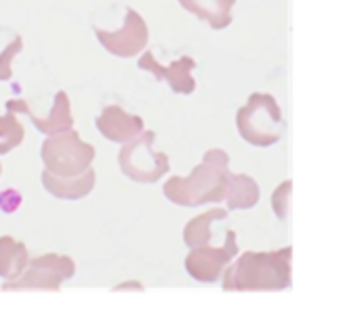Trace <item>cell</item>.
Segmentation results:
<instances>
[{"mask_svg":"<svg viewBox=\"0 0 355 317\" xmlns=\"http://www.w3.org/2000/svg\"><path fill=\"white\" fill-rule=\"evenodd\" d=\"M230 156L224 148H209L203 161L193 172L182 176H171L163 184V194L178 207H201L207 203L226 201L230 186Z\"/></svg>","mask_w":355,"mask_h":317,"instance_id":"cell-1","label":"cell"},{"mask_svg":"<svg viewBox=\"0 0 355 317\" xmlns=\"http://www.w3.org/2000/svg\"><path fill=\"white\" fill-rule=\"evenodd\" d=\"M293 248L247 251L226 267L222 288L226 292H274L291 288Z\"/></svg>","mask_w":355,"mask_h":317,"instance_id":"cell-2","label":"cell"},{"mask_svg":"<svg viewBox=\"0 0 355 317\" xmlns=\"http://www.w3.org/2000/svg\"><path fill=\"white\" fill-rule=\"evenodd\" d=\"M236 127L243 140L253 146L276 144L286 127L276 96L270 92L249 94L247 102L236 111Z\"/></svg>","mask_w":355,"mask_h":317,"instance_id":"cell-3","label":"cell"},{"mask_svg":"<svg viewBox=\"0 0 355 317\" xmlns=\"http://www.w3.org/2000/svg\"><path fill=\"white\" fill-rule=\"evenodd\" d=\"M180 7L201 21H207L214 30H224L232 24V9L236 0H178Z\"/></svg>","mask_w":355,"mask_h":317,"instance_id":"cell-11","label":"cell"},{"mask_svg":"<svg viewBox=\"0 0 355 317\" xmlns=\"http://www.w3.org/2000/svg\"><path fill=\"white\" fill-rule=\"evenodd\" d=\"M259 203V186L257 182L247 176V174H232L228 194H226V205L232 211H243L251 209Z\"/></svg>","mask_w":355,"mask_h":317,"instance_id":"cell-13","label":"cell"},{"mask_svg":"<svg viewBox=\"0 0 355 317\" xmlns=\"http://www.w3.org/2000/svg\"><path fill=\"white\" fill-rule=\"evenodd\" d=\"M28 255L24 244L11 240V238H0V275L5 278H17L21 269L26 267Z\"/></svg>","mask_w":355,"mask_h":317,"instance_id":"cell-15","label":"cell"},{"mask_svg":"<svg viewBox=\"0 0 355 317\" xmlns=\"http://www.w3.org/2000/svg\"><path fill=\"white\" fill-rule=\"evenodd\" d=\"M42 158L49 174L57 178H80L90 170L94 146L82 142L76 132H65L44 144Z\"/></svg>","mask_w":355,"mask_h":317,"instance_id":"cell-5","label":"cell"},{"mask_svg":"<svg viewBox=\"0 0 355 317\" xmlns=\"http://www.w3.org/2000/svg\"><path fill=\"white\" fill-rule=\"evenodd\" d=\"M144 286L140 282H123L119 286H115V290H142Z\"/></svg>","mask_w":355,"mask_h":317,"instance_id":"cell-17","label":"cell"},{"mask_svg":"<svg viewBox=\"0 0 355 317\" xmlns=\"http://www.w3.org/2000/svg\"><path fill=\"white\" fill-rule=\"evenodd\" d=\"M138 67L142 71H150L157 80L165 82L175 94H193L197 88V82L193 78V71L197 67V61L193 57H180L171 61L169 65H161L153 53H142L138 59Z\"/></svg>","mask_w":355,"mask_h":317,"instance_id":"cell-8","label":"cell"},{"mask_svg":"<svg viewBox=\"0 0 355 317\" xmlns=\"http://www.w3.org/2000/svg\"><path fill=\"white\" fill-rule=\"evenodd\" d=\"M239 255V242H236V234L234 230H226V238L222 246H197L191 248V253L184 259V267L189 271L191 278H195L197 282H218L222 271L232 263V259H236Z\"/></svg>","mask_w":355,"mask_h":317,"instance_id":"cell-6","label":"cell"},{"mask_svg":"<svg viewBox=\"0 0 355 317\" xmlns=\"http://www.w3.org/2000/svg\"><path fill=\"white\" fill-rule=\"evenodd\" d=\"M76 265L69 257L46 255L32 263V271L17 284L19 288H59V284L71 278Z\"/></svg>","mask_w":355,"mask_h":317,"instance_id":"cell-9","label":"cell"},{"mask_svg":"<svg viewBox=\"0 0 355 317\" xmlns=\"http://www.w3.org/2000/svg\"><path fill=\"white\" fill-rule=\"evenodd\" d=\"M94 172L88 170L86 174H82L80 178H57L53 174H44L42 176V182L44 186L55 194V197H61V199H69V201H76V199H82L86 197L92 188H94Z\"/></svg>","mask_w":355,"mask_h":317,"instance_id":"cell-12","label":"cell"},{"mask_svg":"<svg viewBox=\"0 0 355 317\" xmlns=\"http://www.w3.org/2000/svg\"><path fill=\"white\" fill-rule=\"evenodd\" d=\"M98 42L115 57H136L138 53L144 51L146 42H148V26L144 21V17L128 7L125 9V19H123V26L115 32H109V30H101L96 28L94 30Z\"/></svg>","mask_w":355,"mask_h":317,"instance_id":"cell-7","label":"cell"},{"mask_svg":"<svg viewBox=\"0 0 355 317\" xmlns=\"http://www.w3.org/2000/svg\"><path fill=\"white\" fill-rule=\"evenodd\" d=\"M291 192H293V182L284 180L274 192H272V209L278 219L288 217V207H291Z\"/></svg>","mask_w":355,"mask_h":317,"instance_id":"cell-16","label":"cell"},{"mask_svg":"<svg viewBox=\"0 0 355 317\" xmlns=\"http://www.w3.org/2000/svg\"><path fill=\"white\" fill-rule=\"evenodd\" d=\"M228 217V211L226 209H209L205 211L203 215H197L193 217L187 226H184V232H182V240L187 246L191 248H197V246H205L211 242V224L218 221V219H226Z\"/></svg>","mask_w":355,"mask_h":317,"instance_id":"cell-14","label":"cell"},{"mask_svg":"<svg viewBox=\"0 0 355 317\" xmlns=\"http://www.w3.org/2000/svg\"><path fill=\"white\" fill-rule=\"evenodd\" d=\"M98 132L113 142H128L144 132V121L140 115L128 113L117 105H109L96 117Z\"/></svg>","mask_w":355,"mask_h":317,"instance_id":"cell-10","label":"cell"},{"mask_svg":"<svg viewBox=\"0 0 355 317\" xmlns=\"http://www.w3.org/2000/svg\"><path fill=\"white\" fill-rule=\"evenodd\" d=\"M155 138L157 134L153 129H144L136 138L128 140L119 150L117 161L121 172L138 184L159 182L169 172V156L153 148Z\"/></svg>","mask_w":355,"mask_h":317,"instance_id":"cell-4","label":"cell"}]
</instances>
